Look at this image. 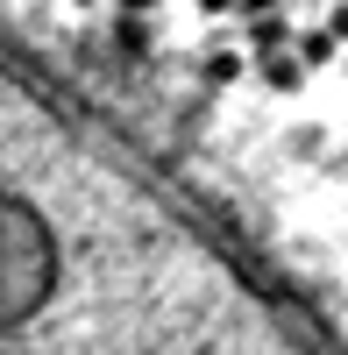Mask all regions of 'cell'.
I'll list each match as a JSON object with an SVG mask.
<instances>
[{
	"label": "cell",
	"instance_id": "obj_1",
	"mask_svg": "<svg viewBox=\"0 0 348 355\" xmlns=\"http://www.w3.org/2000/svg\"><path fill=\"white\" fill-rule=\"evenodd\" d=\"M235 43H242V57H256V64H263V57H284L292 50V15H256Z\"/></svg>",
	"mask_w": 348,
	"mask_h": 355
},
{
	"label": "cell",
	"instance_id": "obj_2",
	"mask_svg": "<svg viewBox=\"0 0 348 355\" xmlns=\"http://www.w3.org/2000/svg\"><path fill=\"white\" fill-rule=\"evenodd\" d=\"M242 71H249L242 43L235 36H207V50H199V78H207V85H235Z\"/></svg>",
	"mask_w": 348,
	"mask_h": 355
},
{
	"label": "cell",
	"instance_id": "obj_3",
	"mask_svg": "<svg viewBox=\"0 0 348 355\" xmlns=\"http://www.w3.org/2000/svg\"><path fill=\"white\" fill-rule=\"evenodd\" d=\"M292 57H299V71L313 78V71H320V64H334V57H341V43L327 36L320 21H306V28H292Z\"/></svg>",
	"mask_w": 348,
	"mask_h": 355
},
{
	"label": "cell",
	"instance_id": "obj_4",
	"mask_svg": "<svg viewBox=\"0 0 348 355\" xmlns=\"http://www.w3.org/2000/svg\"><path fill=\"white\" fill-rule=\"evenodd\" d=\"M256 78H263L270 93H306V71H299L292 50H284V57H263V64H256Z\"/></svg>",
	"mask_w": 348,
	"mask_h": 355
},
{
	"label": "cell",
	"instance_id": "obj_5",
	"mask_svg": "<svg viewBox=\"0 0 348 355\" xmlns=\"http://www.w3.org/2000/svg\"><path fill=\"white\" fill-rule=\"evenodd\" d=\"M320 28H327V36L348 50V0H320Z\"/></svg>",
	"mask_w": 348,
	"mask_h": 355
},
{
	"label": "cell",
	"instance_id": "obj_6",
	"mask_svg": "<svg viewBox=\"0 0 348 355\" xmlns=\"http://www.w3.org/2000/svg\"><path fill=\"white\" fill-rule=\"evenodd\" d=\"M235 15H249V21L256 15H284V0H235Z\"/></svg>",
	"mask_w": 348,
	"mask_h": 355
},
{
	"label": "cell",
	"instance_id": "obj_7",
	"mask_svg": "<svg viewBox=\"0 0 348 355\" xmlns=\"http://www.w3.org/2000/svg\"><path fill=\"white\" fill-rule=\"evenodd\" d=\"M114 8H121L128 21H142V15H150V8H157V0H114Z\"/></svg>",
	"mask_w": 348,
	"mask_h": 355
},
{
	"label": "cell",
	"instance_id": "obj_8",
	"mask_svg": "<svg viewBox=\"0 0 348 355\" xmlns=\"http://www.w3.org/2000/svg\"><path fill=\"white\" fill-rule=\"evenodd\" d=\"M199 15H235V0H199Z\"/></svg>",
	"mask_w": 348,
	"mask_h": 355
},
{
	"label": "cell",
	"instance_id": "obj_9",
	"mask_svg": "<svg viewBox=\"0 0 348 355\" xmlns=\"http://www.w3.org/2000/svg\"><path fill=\"white\" fill-rule=\"evenodd\" d=\"M341 64H348V50H341Z\"/></svg>",
	"mask_w": 348,
	"mask_h": 355
},
{
	"label": "cell",
	"instance_id": "obj_10",
	"mask_svg": "<svg viewBox=\"0 0 348 355\" xmlns=\"http://www.w3.org/2000/svg\"><path fill=\"white\" fill-rule=\"evenodd\" d=\"M78 8H85V0H78Z\"/></svg>",
	"mask_w": 348,
	"mask_h": 355
}]
</instances>
